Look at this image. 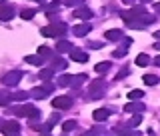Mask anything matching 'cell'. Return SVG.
<instances>
[{
  "label": "cell",
  "mask_w": 160,
  "mask_h": 136,
  "mask_svg": "<svg viewBox=\"0 0 160 136\" xmlns=\"http://www.w3.org/2000/svg\"><path fill=\"white\" fill-rule=\"evenodd\" d=\"M126 50H128V46H124V44H122V48L114 50V58H122L124 54H126Z\"/></svg>",
  "instance_id": "cell-32"
},
{
  "label": "cell",
  "mask_w": 160,
  "mask_h": 136,
  "mask_svg": "<svg viewBox=\"0 0 160 136\" xmlns=\"http://www.w3.org/2000/svg\"><path fill=\"white\" fill-rule=\"evenodd\" d=\"M136 64H138V66H148V64H150V56H148V54H138V56H136Z\"/></svg>",
  "instance_id": "cell-24"
},
{
  "label": "cell",
  "mask_w": 160,
  "mask_h": 136,
  "mask_svg": "<svg viewBox=\"0 0 160 136\" xmlns=\"http://www.w3.org/2000/svg\"><path fill=\"white\" fill-rule=\"evenodd\" d=\"M56 50H58L60 54H64V52H68V54H70V52L74 50V46L68 42V40H58V44H56Z\"/></svg>",
  "instance_id": "cell-14"
},
{
  "label": "cell",
  "mask_w": 160,
  "mask_h": 136,
  "mask_svg": "<svg viewBox=\"0 0 160 136\" xmlns=\"http://www.w3.org/2000/svg\"><path fill=\"white\" fill-rule=\"evenodd\" d=\"M154 46H156V50H160V42H156V44H154Z\"/></svg>",
  "instance_id": "cell-43"
},
{
  "label": "cell",
  "mask_w": 160,
  "mask_h": 136,
  "mask_svg": "<svg viewBox=\"0 0 160 136\" xmlns=\"http://www.w3.org/2000/svg\"><path fill=\"white\" fill-rule=\"evenodd\" d=\"M10 100H12V98H10V94H2V92H0V106H8Z\"/></svg>",
  "instance_id": "cell-31"
},
{
  "label": "cell",
  "mask_w": 160,
  "mask_h": 136,
  "mask_svg": "<svg viewBox=\"0 0 160 136\" xmlns=\"http://www.w3.org/2000/svg\"><path fill=\"white\" fill-rule=\"evenodd\" d=\"M52 128H54V124L50 122V120L44 122V124H32V130H36V132H40V134H50Z\"/></svg>",
  "instance_id": "cell-12"
},
{
  "label": "cell",
  "mask_w": 160,
  "mask_h": 136,
  "mask_svg": "<svg viewBox=\"0 0 160 136\" xmlns=\"http://www.w3.org/2000/svg\"><path fill=\"white\" fill-rule=\"evenodd\" d=\"M144 104H140V102H128L126 106H124V110L126 112H134V114H140V112H144Z\"/></svg>",
  "instance_id": "cell-13"
},
{
  "label": "cell",
  "mask_w": 160,
  "mask_h": 136,
  "mask_svg": "<svg viewBox=\"0 0 160 136\" xmlns=\"http://www.w3.org/2000/svg\"><path fill=\"white\" fill-rule=\"evenodd\" d=\"M10 112L16 114V116H28V118H38L40 116V110L32 104H24V106H16V108H10Z\"/></svg>",
  "instance_id": "cell-1"
},
{
  "label": "cell",
  "mask_w": 160,
  "mask_h": 136,
  "mask_svg": "<svg viewBox=\"0 0 160 136\" xmlns=\"http://www.w3.org/2000/svg\"><path fill=\"white\" fill-rule=\"evenodd\" d=\"M142 96H144V92H142V90H138V88H134V90H130V92H128L130 102H132V100H136V102H138V100L142 98Z\"/></svg>",
  "instance_id": "cell-22"
},
{
  "label": "cell",
  "mask_w": 160,
  "mask_h": 136,
  "mask_svg": "<svg viewBox=\"0 0 160 136\" xmlns=\"http://www.w3.org/2000/svg\"><path fill=\"white\" fill-rule=\"evenodd\" d=\"M74 16L80 18V20H90V18L94 16V12H92L90 8H86V6H78L76 12H74Z\"/></svg>",
  "instance_id": "cell-9"
},
{
  "label": "cell",
  "mask_w": 160,
  "mask_h": 136,
  "mask_svg": "<svg viewBox=\"0 0 160 136\" xmlns=\"http://www.w3.org/2000/svg\"><path fill=\"white\" fill-rule=\"evenodd\" d=\"M70 106H72V98H68V96H56L52 100V108L64 110V108H70Z\"/></svg>",
  "instance_id": "cell-6"
},
{
  "label": "cell",
  "mask_w": 160,
  "mask_h": 136,
  "mask_svg": "<svg viewBox=\"0 0 160 136\" xmlns=\"http://www.w3.org/2000/svg\"><path fill=\"white\" fill-rule=\"evenodd\" d=\"M154 64H156V66L160 68V56H156V58H154Z\"/></svg>",
  "instance_id": "cell-39"
},
{
  "label": "cell",
  "mask_w": 160,
  "mask_h": 136,
  "mask_svg": "<svg viewBox=\"0 0 160 136\" xmlns=\"http://www.w3.org/2000/svg\"><path fill=\"white\" fill-rule=\"evenodd\" d=\"M44 90H46V92H52V90H54V84L52 82H50V80H46V84H44V86H42Z\"/></svg>",
  "instance_id": "cell-34"
},
{
  "label": "cell",
  "mask_w": 160,
  "mask_h": 136,
  "mask_svg": "<svg viewBox=\"0 0 160 136\" xmlns=\"http://www.w3.org/2000/svg\"><path fill=\"white\" fill-rule=\"evenodd\" d=\"M158 82H160V78L156 74H146V76H144V84H146V86H156Z\"/></svg>",
  "instance_id": "cell-19"
},
{
  "label": "cell",
  "mask_w": 160,
  "mask_h": 136,
  "mask_svg": "<svg viewBox=\"0 0 160 136\" xmlns=\"http://www.w3.org/2000/svg\"><path fill=\"white\" fill-rule=\"evenodd\" d=\"M2 4H6V0H0V6H2Z\"/></svg>",
  "instance_id": "cell-44"
},
{
  "label": "cell",
  "mask_w": 160,
  "mask_h": 136,
  "mask_svg": "<svg viewBox=\"0 0 160 136\" xmlns=\"http://www.w3.org/2000/svg\"><path fill=\"white\" fill-rule=\"evenodd\" d=\"M14 18V8L10 6H0V22H6V20H12Z\"/></svg>",
  "instance_id": "cell-11"
},
{
  "label": "cell",
  "mask_w": 160,
  "mask_h": 136,
  "mask_svg": "<svg viewBox=\"0 0 160 136\" xmlns=\"http://www.w3.org/2000/svg\"><path fill=\"white\" fill-rule=\"evenodd\" d=\"M2 126H4V120H2V118H0V130H2Z\"/></svg>",
  "instance_id": "cell-42"
},
{
  "label": "cell",
  "mask_w": 160,
  "mask_h": 136,
  "mask_svg": "<svg viewBox=\"0 0 160 136\" xmlns=\"http://www.w3.org/2000/svg\"><path fill=\"white\" fill-rule=\"evenodd\" d=\"M30 96H34L36 100H44V98H48V92H46L42 86H40V88H34L32 92H30Z\"/></svg>",
  "instance_id": "cell-17"
},
{
  "label": "cell",
  "mask_w": 160,
  "mask_h": 136,
  "mask_svg": "<svg viewBox=\"0 0 160 136\" xmlns=\"http://www.w3.org/2000/svg\"><path fill=\"white\" fill-rule=\"evenodd\" d=\"M126 74H128V68H122V70H120V72H118V78H124V76H126Z\"/></svg>",
  "instance_id": "cell-37"
},
{
  "label": "cell",
  "mask_w": 160,
  "mask_h": 136,
  "mask_svg": "<svg viewBox=\"0 0 160 136\" xmlns=\"http://www.w3.org/2000/svg\"><path fill=\"white\" fill-rule=\"evenodd\" d=\"M76 128V122H74V120H66V122L62 124V130H64V134L66 132H70V130H74Z\"/></svg>",
  "instance_id": "cell-27"
},
{
  "label": "cell",
  "mask_w": 160,
  "mask_h": 136,
  "mask_svg": "<svg viewBox=\"0 0 160 136\" xmlns=\"http://www.w3.org/2000/svg\"><path fill=\"white\" fill-rule=\"evenodd\" d=\"M52 74H54L52 68H42V70H40V74H38V78L40 80H50V78H52Z\"/></svg>",
  "instance_id": "cell-23"
},
{
  "label": "cell",
  "mask_w": 160,
  "mask_h": 136,
  "mask_svg": "<svg viewBox=\"0 0 160 136\" xmlns=\"http://www.w3.org/2000/svg\"><path fill=\"white\" fill-rule=\"evenodd\" d=\"M34 14H36V12H34L32 8H24L22 12H20V16H22L24 20H30V18H34Z\"/></svg>",
  "instance_id": "cell-29"
},
{
  "label": "cell",
  "mask_w": 160,
  "mask_h": 136,
  "mask_svg": "<svg viewBox=\"0 0 160 136\" xmlns=\"http://www.w3.org/2000/svg\"><path fill=\"white\" fill-rule=\"evenodd\" d=\"M102 46H104L102 42H92V44H90V48H94V50H100Z\"/></svg>",
  "instance_id": "cell-36"
},
{
  "label": "cell",
  "mask_w": 160,
  "mask_h": 136,
  "mask_svg": "<svg viewBox=\"0 0 160 136\" xmlns=\"http://www.w3.org/2000/svg\"><path fill=\"white\" fill-rule=\"evenodd\" d=\"M40 136H50V134H40Z\"/></svg>",
  "instance_id": "cell-45"
},
{
  "label": "cell",
  "mask_w": 160,
  "mask_h": 136,
  "mask_svg": "<svg viewBox=\"0 0 160 136\" xmlns=\"http://www.w3.org/2000/svg\"><path fill=\"white\" fill-rule=\"evenodd\" d=\"M2 132L6 134V136H16L20 132V124L16 122V120H8V122H4Z\"/></svg>",
  "instance_id": "cell-5"
},
{
  "label": "cell",
  "mask_w": 160,
  "mask_h": 136,
  "mask_svg": "<svg viewBox=\"0 0 160 136\" xmlns=\"http://www.w3.org/2000/svg\"><path fill=\"white\" fill-rule=\"evenodd\" d=\"M116 134L118 136H140L138 132H130L128 128H116Z\"/></svg>",
  "instance_id": "cell-30"
},
{
  "label": "cell",
  "mask_w": 160,
  "mask_h": 136,
  "mask_svg": "<svg viewBox=\"0 0 160 136\" xmlns=\"http://www.w3.org/2000/svg\"><path fill=\"white\" fill-rule=\"evenodd\" d=\"M66 30H68V26L64 22H56V24H52L50 28H42L40 34H42V36H56V38H60V36L66 34Z\"/></svg>",
  "instance_id": "cell-2"
},
{
  "label": "cell",
  "mask_w": 160,
  "mask_h": 136,
  "mask_svg": "<svg viewBox=\"0 0 160 136\" xmlns=\"http://www.w3.org/2000/svg\"><path fill=\"white\" fill-rule=\"evenodd\" d=\"M38 54H40L42 58H50V56H52V50H50L48 46H40V48H38Z\"/></svg>",
  "instance_id": "cell-28"
},
{
  "label": "cell",
  "mask_w": 160,
  "mask_h": 136,
  "mask_svg": "<svg viewBox=\"0 0 160 136\" xmlns=\"http://www.w3.org/2000/svg\"><path fill=\"white\" fill-rule=\"evenodd\" d=\"M82 82H86V74H76V76H74V82H72V88H78Z\"/></svg>",
  "instance_id": "cell-26"
},
{
  "label": "cell",
  "mask_w": 160,
  "mask_h": 136,
  "mask_svg": "<svg viewBox=\"0 0 160 136\" xmlns=\"http://www.w3.org/2000/svg\"><path fill=\"white\" fill-rule=\"evenodd\" d=\"M24 60H26L28 64H34V66H42L44 64V58L40 56V54H30V56H26Z\"/></svg>",
  "instance_id": "cell-15"
},
{
  "label": "cell",
  "mask_w": 160,
  "mask_h": 136,
  "mask_svg": "<svg viewBox=\"0 0 160 136\" xmlns=\"http://www.w3.org/2000/svg\"><path fill=\"white\" fill-rule=\"evenodd\" d=\"M104 94V80H94L92 84H90V98H102Z\"/></svg>",
  "instance_id": "cell-4"
},
{
  "label": "cell",
  "mask_w": 160,
  "mask_h": 136,
  "mask_svg": "<svg viewBox=\"0 0 160 136\" xmlns=\"http://www.w3.org/2000/svg\"><path fill=\"white\" fill-rule=\"evenodd\" d=\"M16 136H18V134H16Z\"/></svg>",
  "instance_id": "cell-47"
},
{
  "label": "cell",
  "mask_w": 160,
  "mask_h": 136,
  "mask_svg": "<svg viewBox=\"0 0 160 136\" xmlns=\"http://www.w3.org/2000/svg\"><path fill=\"white\" fill-rule=\"evenodd\" d=\"M92 30V26L86 22H82V24H76V26L72 28V32H74V36H78V38H82V36H86V34Z\"/></svg>",
  "instance_id": "cell-7"
},
{
  "label": "cell",
  "mask_w": 160,
  "mask_h": 136,
  "mask_svg": "<svg viewBox=\"0 0 160 136\" xmlns=\"http://www.w3.org/2000/svg\"><path fill=\"white\" fill-rule=\"evenodd\" d=\"M28 96H30V92H24V90H18V92H12V94H10V98H12V100H18V102L26 100Z\"/></svg>",
  "instance_id": "cell-20"
},
{
  "label": "cell",
  "mask_w": 160,
  "mask_h": 136,
  "mask_svg": "<svg viewBox=\"0 0 160 136\" xmlns=\"http://www.w3.org/2000/svg\"><path fill=\"white\" fill-rule=\"evenodd\" d=\"M70 60H74V62H86L88 60V52H84V50H78V48H74L72 52H70Z\"/></svg>",
  "instance_id": "cell-10"
},
{
  "label": "cell",
  "mask_w": 160,
  "mask_h": 136,
  "mask_svg": "<svg viewBox=\"0 0 160 136\" xmlns=\"http://www.w3.org/2000/svg\"><path fill=\"white\" fill-rule=\"evenodd\" d=\"M154 10H156V12L160 14V2H158V4H154Z\"/></svg>",
  "instance_id": "cell-40"
},
{
  "label": "cell",
  "mask_w": 160,
  "mask_h": 136,
  "mask_svg": "<svg viewBox=\"0 0 160 136\" xmlns=\"http://www.w3.org/2000/svg\"><path fill=\"white\" fill-rule=\"evenodd\" d=\"M102 136H110V134H102Z\"/></svg>",
  "instance_id": "cell-46"
},
{
  "label": "cell",
  "mask_w": 160,
  "mask_h": 136,
  "mask_svg": "<svg viewBox=\"0 0 160 136\" xmlns=\"http://www.w3.org/2000/svg\"><path fill=\"white\" fill-rule=\"evenodd\" d=\"M80 2H82V0H64L66 6H76V4H80Z\"/></svg>",
  "instance_id": "cell-35"
},
{
  "label": "cell",
  "mask_w": 160,
  "mask_h": 136,
  "mask_svg": "<svg viewBox=\"0 0 160 136\" xmlns=\"http://www.w3.org/2000/svg\"><path fill=\"white\" fill-rule=\"evenodd\" d=\"M22 76H24V74L20 72V70H12V72H8L6 76L2 78V82H4V86H16Z\"/></svg>",
  "instance_id": "cell-3"
},
{
  "label": "cell",
  "mask_w": 160,
  "mask_h": 136,
  "mask_svg": "<svg viewBox=\"0 0 160 136\" xmlns=\"http://www.w3.org/2000/svg\"><path fill=\"white\" fill-rule=\"evenodd\" d=\"M140 122H142V116H140V114H134V116H132V124H130V126H138Z\"/></svg>",
  "instance_id": "cell-33"
},
{
  "label": "cell",
  "mask_w": 160,
  "mask_h": 136,
  "mask_svg": "<svg viewBox=\"0 0 160 136\" xmlns=\"http://www.w3.org/2000/svg\"><path fill=\"white\" fill-rule=\"evenodd\" d=\"M52 70H62V68H66V60H62V58H56L52 62V66H50Z\"/></svg>",
  "instance_id": "cell-25"
},
{
  "label": "cell",
  "mask_w": 160,
  "mask_h": 136,
  "mask_svg": "<svg viewBox=\"0 0 160 136\" xmlns=\"http://www.w3.org/2000/svg\"><path fill=\"white\" fill-rule=\"evenodd\" d=\"M72 82H74V76L72 74H66V72L58 78V86H72Z\"/></svg>",
  "instance_id": "cell-16"
},
{
  "label": "cell",
  "mask_w": 160,
  "mask_h": 136,
  "mask_svg": "<svg viewBox=\"0 0 160 136\" xmlns=\"http://www.w3.org/2000/svg\"><path fill=\"white\" fill-rule=\"evenodd\" d=\"M110 114H112V110H110V108H98V110H94V112H92V118L96 120V122H104Z\"/></svg>",
  "instance_id": "cell-8"
},
{
  "label": "cell",
  "mask_w": 160,
  "mask_h": 136,
  "mask_svg": "<svg viewBox=\"0 0 160 136\" xmlns=\"http://www.w3.org/2000/svg\"><path fill=\"white\" fill-rule=\"evenodd\" d=\"M80 136H96V130H88V132H84V134H80Z\"/></svg>",
  "instance_id": "cell-38"
},
{
  "label": "cell",
  "mask_w": 160,
  "mask_h": 136,
  "mask_svg": "<svg viewBox=\"0 0 160 136\" xmlns=\"http://www.w3.org/2000/svg\"><path fill=\"white\" fill-rule=\"evenodd\" d=\"M104 36L108 40H114V42H116V40H122V30H108Z\"/></svg>",
  "instance_id": "cell-18"
},
{
  "label": "cell",
  "mask_w": 160,
  "mask_h": 136,
  "mask_svg": "<svg viewBox=\"0 0 160 136\" xmlns=\"http://www.w3.org/2000/svg\"><path fill=\"white\" fill-rule=\"evenodd\" d=\"M110 66H112V62H108V60H106V62H98L96 66H94V70H96L98 74H104L106 70H110Z\"/></svg>",
  "instance_id": "cell-21"
},
{
  "label": "cell",
  "mask_w": 160,
  "mask_h": 136,
  "mask_svg": "<svg viewBox=\"0 0 160 136\" xmlns=\"http://www.w3.org/2000/svg\"><path fill=\"white\" fill-rule=\"evenodd\" d=\"M140 2H142V4H148V2H152V0H140Z\"/></svg>",
  "instance_id": "cell-41"
}]
</instances>
